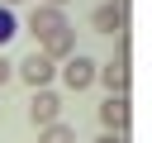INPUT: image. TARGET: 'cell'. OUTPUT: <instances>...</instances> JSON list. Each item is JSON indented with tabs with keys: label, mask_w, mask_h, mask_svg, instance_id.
<instances>
[{
	"label": "cell",
	"mask_w": 152,
	"mask_h": 143,
	"mask_svg": "<svg viewBox=\"0 0 152 143\" xmlns=\"http://www.w3.org/2000/svg\"><path fill=\"white\" fill-rule=\"evenodd\" d=\"M95 67H100L95 57H86V52H71V57H66L57 72H62L66 91H90V86H95Z\"/></svg>",
	"instance_id": "cell-1"
},
{
	"label": "cell",
	"mask_w": 152,
	"mask_h": 143,
	"mask_svg": "<svg viewBox=\"0 0 152 143\" xmlns=\"http://www.w3.org/2000/svg\"><path fill=\"white\" fill-rule=\"evenodd\" d=\"M14 76L24 81V86H33V91H43L52 76H57V62H48L43 52H28L24 62H14Z\"/></svg>",
	"instance_id": "cell-2"
},
{
	"label": "cell",
	"mask_w": 152,
	"mask_h": 143,
	"mask_svg": "<svg viewBox=\"0 0 152 143\" xmlns=\"http://www.w3.org/2000/svg\"><path fill=\"white\" fill-rule=\"evenodd\" d=\"M28 119H33V129H48V124H57L62 119V95L57 91H33V100H28Z\"/></svg>",
	"instance_id": "cell-3"
},
{
	"label": "cell",
	"mask_w": 152,
	"mask_h": 143,
	"mask_svg": "<svg viewBox=\"0 0 152 143\" xmlns=\"http://www.w3.org/2000/svg\"><path fill=\"white\" fill-rule=\"evenodd\" d=\"M100 124H104V133H128V124H133L128 95H104L100 100Z\"/></svg>",
	"instance_id": "cell-4"
},
{
	"label": "cell",
	"mask_w": 152,
	"mask_h": 143,
	"mask_svg": "<svg viewBox=\"0 0 152 143\" xmlns=\"http://www.w3.org/2000/svg\"><path fill=\"white\" fill-rule=\"evenodd\" d=\"M38 52H43L48 62H66V57L76 52V29L66 24V29H52V33H43V38H38Z\"/></svg>",
	"instance_id": "cell-5"
},
{
	"label": "cell",
	"mask_w": 152,
	"mask_h": 143,
	"mask_svg": "<svg viewBox=\"0 0 152 143\" xmlns=\"http://www.w3.org/2000/svg\"><path fill=\"white\" fill-rule=\"evenodd\" d=\"M95 81H100L109 95H128V57H114V62L95 67Z\"/></svg>",
	"instance_id": "cell-6"
},
{
	"label": "cell",
	"mask_w": 152,
	"mask_h": 143,
	"mask_svg": "<svg viewBox=\"0 0 152 143\" xmlns=\"http://www.w3.org/2000/svg\"><path fill=\"white\" fill-rule=\"evenodd\" d=\"M28 29H33V38H43V33H52V29H66V10H57V5H33V10H28Z\"/></svg>",
	"instance_id": "cell-7"
},
{
	"label": "cell",
	"mask_w": 152,
	"mask_h": 143,
	"mask_svg": "<svg viewBox=\"0 0 152 143\" xmlns=\"http://www.w3.org/2000/svg\"><path fill=\"white\" fill-rule=\"evenodd\" d=\"M124 24H128V10L124 5H95V14H90V29L95 33H124Z\"/></svg>",
	"instance_id": "cell-8"
},
{
	"label": "cell",
	"mask_w": 152,
	"mask_h": 143,
	"mask_svg": "<svg viewBox=\"0 0 152 143\" xmlns=\"http://www.w3.org/2000/svg\"><path fill=\"white\" fill-rule=\"evenodd\" d=\"M38 143H76V129L71 124H48V129H38Z\"/></svg>",
	"instance_id": "cell-9"
},
{
	"label": "cell",
	"mask_w": 152,
	"mask_h": 143,
	"mask_svg": "<svg viewBox=\"0 0 152 143\" xmlns=\"http://www.w3.org/2000/svg\"><path fill=\"white\" fill-rule=\"evenodd\" d=\"M14 33H19V19H14V10H10V5H0V48H5Z\"/></svg>",
	"instance_id": "cell-10"
},
{
	"label": "cell",
	"mask_w": 152,
	"mask_h": 143,
	"mask_svg": "<svg viewBox=\"0 0 152 143\" xmlns=\"http://www.w3.org/2000/svg\"><path fill=\"white\" fill-rule=\"evenodd\" d=\"M10 76H14V62H10L5 52H0V86H10Z\"/></svg>",
	"instance_id": "cell-11"
},
{
	"label": "cell",
	"mask_w": 152,
	"mask_h": 143,
	"mask_svg": "<svg viewBox=\"0 0 152 143\" xmlns=\"http://www.w3.org/2000/svg\"><path fill=\"white\" fill-rule=\"evenodd\" d=\"M95 143H128V133H100Z\"/></svg>",
	"instance_id": "cell-12"
},
{
	"label": "cell",
	"mask_w": 152,
	"mask_h": 143,
	"mask_svg": "<svg viewBox=\"0 0 152 143\" xmlns=\"http://www.w3.org/2000/svg\"><path fill=\"white\" fill-rule=\"evenodd\" d=\"M38 5H57V10H66V5H71V0H38Z\"/></svg>",
	"instance_id": "cell-13"
},
{
	"label": "cell",
	"mask_w": 152,
	"mask_h": 143,
	"mask_svg": "<svg viewBox=\"0 0 152 143\" xmlns=\"http://www.w3.org/2000/svg\"><path fill=\"white\" fill-rule=\"evenodd\" d=\"M0 5H19V0H0Z\"/></svg>",
	"instance_id": "cell-14"
},
{
	"label": "cell",
	"mask_w": 152,
	"mask_h": 143,
	"mask_svg": "<svg viewBox=\"0 0 152 143\" xmlns=\"http://www.w3.org/2000/svg\"><path fill=\"white\" fill-rule=\"evenodd\" d=\"M109 5H124V0H109Z\"/></svg>",
	"instance_id": "cell-15"
}]
</instances>
